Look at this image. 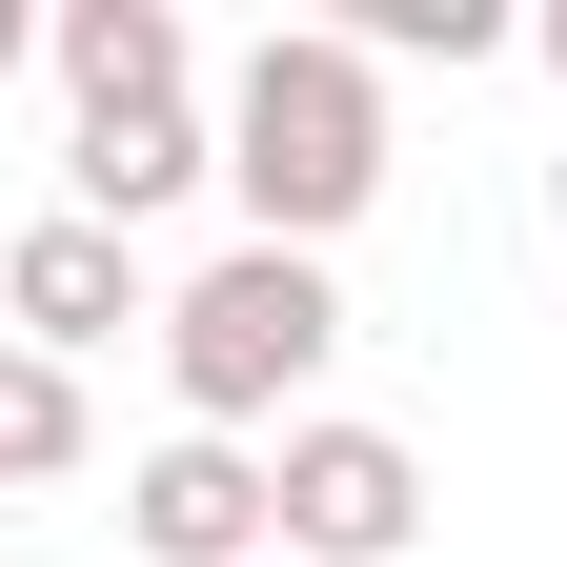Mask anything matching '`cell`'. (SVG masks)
<instances>
[{
    "mask_svg": "<svg viewBox=\"0 0 567 567\" xmlns=\"http://www.w3.org/2000/svg\"><path fill=\"white\" fill-rule=\"evenodd\" d=\"M264 507H284V567H405L425 547V466H405V425H284Z\"/></svg>",
    "mask_w": 567,
    "mask_h": 567,
    "instance_id": "3",
    "label": "cell"
},
{
    "mask_svg": "<svg viewBox=\"0 0 567 567\" xmlns=\"http://www.w3.org/2000/svg\"><path fill=\"white\" fill-rule=\"evenodd\" d=\"M41 61H61V102H82V122H122V102H203L183 0H41Z\"/></svg>",
    "mask_w": 567,
    "mask_h": 567,
    "instance_id": "6",
    "label": "cell"
},
{
    "mask_svg": "<svg viewBox=\"0 0 567 567\" xmlns=\"http://www.w3.org/2000/svg\"><path fill=\"white\" fill-rule=\"evenodd\" d=\"M0 567H41V547H0Z\"/></svg>",
    "mask_w": 567,
    "mask_h": 567,
    "instance_id": "13",
    "label": "cell"
},
{
    "mask_svg": "<svg viewBox=\"0 0 567 567\" xmlns=\"http://www.w3.org/2000/svg\"><path fill=\"white\" fill-rule=\"evenodd\" d=\"M122 547H142V567H264V547H284L264 446H203V425L142 446V466H122Z\"/></svg>",
    "mask_w": 567,
    "mask_h": 567,
    "instance_id": "5",
    "label": "cell"
},
{
    "mask_svg": "<svg viewBox=\"0 0 567 567\" xmlns=\"http://www.w3.org/2000/svg\"><path fill=\"white\" fill-rule=\"evenodd\" d=\"M324 344H344V284L284 264V244H224V264L163 305V385H183L203 446H244V425H284V405L324 385Z\"/></svg>",
    "mask_w": 567,
    "mask_h": 567,
    "instance_id": "2",
    "label": "cell"
},
{
    "mask_svg": "<svg viewBox=\"0 0 567 567\" xmlns=\"http://www.w3.org/2000/svg\"><path fill=\"white\" fill-rule=\"evenodd\" d=\"M0 61H41V0H0Z\"/></svg>",
    "mask_w": 567,
    "mask_h": 567,
    "instance_id": "10",
    "label": "cell"
},
{
    "mask_svg": "<svg viewBox=\"0 0 567 567\" xmlns=\"http://www.w3.org/2000/svg\"><path fill=\"white\" fill-rule=\"evenodd\" d=\"M224 183H244V244L324 264L385 203V61L344 41V21H264L244 82H224Z\"/></svg>",
    "mask_w": 567,
    "mask_h": 567,
    "instance_id": "1",
    "label": "cell"
},
{
    "mask_svg": "<svg viewBox=\"0 0 567 567\" xmlns=\"http://www.w3.org/2000/svg\"><path fill=\"white\" fill-rule=\"evenodd\" d=\"M264 567H284V547H264Z\"/></svg>",
    "mask_w": 567,
    "mask_h": 567,
    "instance_id": "14",
    "label": "cell"
},
{
    "mask_svg": "<svg viewBox=\"0 0 567 567\" xmlns=\"http://www.w3.org/2000/svg\"><path fill=\"white\" fill-rule=\"evenodd\" d=\"M344 41H365V61H446V82H466V61H507L527 21H507V0H344Z\"/></svg>",
    "mask_w": 567,
    "mask_h": 567,
    "instance_id": "9",
    "label": "cell"
},
{
    "mask_svg": "<svg viewBox=\"0 0 567 567\" xmlns=\"http://www.w3.org/2000/svg\"><path fill=\"white\" fill-rule=\"evenodd\" d=\"M82 365H41V344H0V486H82Z\"/></svg>",
    "mask_w": 567,
    "mask_h": 567,
    "instance_id": "8",
    "label": "cell"
},
{
    "mask_svg": "<svg viewBox=\"0 0 567 567\" xmlns=\"http://www.w3.org/2000/svg\"><path fill=\"white\" fill-rule=\"evenodd\" d=\"M61 183H82V224H122V244H142L183 183H224V102H122V122L61 142Z\"/></svg>",
    "mask_w": 567,
    "mask_h": 567,
    "instance_id": "7",
    "label": "cell"
},
{
    "mask_svg": "<svg viewBox=\"0 0 567 567\" xmlns=\"http://www.w3.org/2000/svg\"><path fill=\"white\" fill-rule=\"evenodd\" d=\"M547 224H567V163H547Z\"/></svg>",
    "mask_w": 567,
    "mask_h": 567,
    "instance_id": "12",
    "label": "cell"
},
{
    "mask_svg": "<svg viewBox=\"0 0 567 567\" xmlns=\"http://www.w3.org/2000/svg\"><path fill=\"white\" fill-rule=\"evenodd\" d=\"M122 324H163L122 224H82V203H61V224H21V244H0V344H41V365H102Z\"/></svg>",
    "mask_w": 567,
    "mask_h": 567,
    "instance_id": "4",
    "label": "cell"
},
{
    "mask_svg": "<svg viewBox=\"0 0 567 567\" xmlns=\"http://www.w3.org/2000/svg\"><path fill=\"white\" fill-rule=\"evenodd\" d=\"M527 61H547V82H567V0H547V21H527Z\"/></svg>",
    "mask_w": 567,
    "mask_h": 567,
    "instance_id": "11",
    "label": "cell"
}]
</instances>
